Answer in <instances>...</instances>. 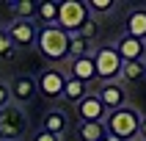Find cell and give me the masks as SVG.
I'll return each instance as SVG.
<instances>
[{
    "mask_svg": "<svg viewBox=\"0 0 146 141\" xmlns=\"http://www.w3.org/2000/svg\"><path fill=\"white\" fill-rule=\"evenodd\" d=\"M141 111L132 105H124V108H116L105 116V130L110 138L116 141H135L138 138V127H141Z\"/></svg>",
    "mask_w": 146,
    "mask_h": 141,
    "instance_id": "1",
    "label": "cell"
},
{
    "mask_svg": "<svg viewBox=\"0 0 146 141\" xmlns=\"http://www.w3.org/2000/svg\"><path fill=\"white\" fill-rule=\"evenodd\" d=\"M36 50L52 64L66 61L69 58V33L61 31L58 25H44L39 28V36H36Z\"/></svg>",
    "mask_w": 146,
    "mask_h": 141,
    "instance_id": "2",
    "label": "cell"
},
{
    "mask_svg": "<svg viewBox=\"0 0 146 141\" xmlns=\"http://www.w3.org/2000/svg\"><path fill=\"white\" fill-rule=\"evenodd\" d=\"M91 58H94V69H97V78H102V83H113L119 80L121 75V58L116 53L113 44H102V47L91 50Z\"/></svg>",
    "mask_w": 146,
    "mask_h": 141,
    "instance_id": "3",
    "label": "cell"
},
{
    "mask_svg": "<svg viewBox=\"0 0 146 141\" xmlns=\"http://www.w3.org/2000/svg\"><path fill=\"white\" fill-rule=\"evenodd\" d=\"M28 130V116L19 105H6L0 111V141H19Z\"/></svg>",
    "mask_w": 146,
    "mask_h": 141,
    "instance_id": "4",
    "label": "cell"
},
{
    "mask_svg": "<svg viewBox=\"0 0 146 141\" xmlns=\"http://www.w3.org/2000/svg\"><path fill=\"white\" fill-rule=\"evenodd\" d=\"M88 17L91 14H88V8H86L83 0H64V3H58V28L66 31L69 36L80 31Z\"/></svg>",
    "mask_w": 146,
    "mask_h": 141,
    "instance_id": "5",
    "label": "cell"
},
{
    "mask_svg": "<svg viewBox=\"0 0 146 141\" xmlns=\"http://www.w3.org/2000/svg\"><path fill=\"white\" fill-rule=\"evenodd\" d=\"M66 78H69V75L61 72L58 66H47V69H44L39 78H36V91H41V97H47V100H58V97H64Z\"/></svg>",
    "mask_w": 146,
    "mask_h": 141,
    "instance_id": "6",
    "label": "cell"
},
{
    "mask_svg": "<svg viewBox=\"0 0 146 141\" xmlns=\"http://www.w3.org/2000/svg\"><path fill=\"white\" fill-rule=\"evenodd\" d=\"M6 33H8V39H11L14 47H33L36 36H39V28H36L33 19H11Z\"/></svg>",
    "mask_w": 146,
    "mask_h": 141,
    "instance_id": "7",
    "label": "cell"
},
{
    "mask_svg": "<svg viewBox=\"0 0 146 141\" xmlns=\"http://www.w3.org/2000/svg\"><path fill=\"white\" fill-rule=\"evenodd\" d=\"M8 91H11V102L14 105H28L39 91H36V78L33 75H17L14 80L8 83Z\"/></svg>",
    "mask_w": 146,
    "mask_h": 141,
    "instance_id": "8",
    "label": "cell"
},
{
    "mask_svg": "<svg viewBox=\"0 0 146 141\" xmlns=\"http://www.w3.org/2000/svg\"><path fill=\"white\" fill-rule=\"evenodd\" d=\"M97 97H99V102L105 105L108 114H110V111H116V108H124V105H127V91H124V86H121L119 80L102 83V89L97 91Z\"/></svg>",
    "mask_w": 146,
    "mask_h": 141,
    "instance_id": "9",
    "label": "cell"
},
{
    "mask_svg": "<svg viewBox=\"0 0 146 141\" xmlns=\"http://www.w3.org/2000/svg\"><path fill=\"white\" fill-rule=\"evenodd\" d=\"M113 47H116V53H119V58L124 64L127 61H146V41H141V39H132V36L124 33Z\"/></svg>",
    "mask_w": 146,
    "mask_h": 141,
    "instance_id": "10",
    "label": "cell"
},
{
    "mask_svg": "<svg viewBox=\"0 0 146 141\" xmlns=\"http://www.w3.org/2000/svg\"><path fill=\"white\" fill-rule=\"evenodd\" d=\"M77 116H80V122H105V105L99 102L97 94H86V97L77 102Z\"/></svg>",
    "mask_w": 146,
    "mask_h": 141,
    "instance_id": "11",
    "label": "cell"
},
{
    "mask_svg": "<svg viewBox=\"0 0 146 141\" xmlns=\"http://www.w3.org/2000/svg\"><path fill=\"white\" fill-rule=\"evenodd\" d=\"M69 78L74 80H80L88 86L94 78H97V69H94V58L91 55H83V58H72V64H69Z\"/></svg>",
    "mask_w": 146,
    "mask_h": 141,
    "instance_id": "12",
    "label": "cell"
},
{
    "mask_svg": "<svg viewBox=\"0 0 146 141\" xmlns=\"http://www.w3.org/2000/svg\"><path fill=\"white\" fill-rule=\"evenodd\" d=\"M66 127H69V119H66L64 111H58V108H52V111H47L44 114V119H41V130L44 133H52V136H64Z\"/></svg>",
    "mask_w": 146,
    "mask_h": 141,
    "instance_id": "13",
    "label": "cell"
},
{
    "mask_svg": "<svg viewBox=\"0 0 146 141\" xmlns=\"http://www.w3.org/2000/svg\"><path fill=\"white\" fill-rule=\"evenodd\" d=\"M127 36L132 39H146V8H132L127 14Z\"/></svg>",
    "mask_w": 146,
    "mask_h": 141,
    "instance_id": "14",
    "label": "cell"
},
{
    "mask_svg": "<svg viewBox=\"0 0 146 141\" xmlns=\"http://www.w3.org/2000/svg\"><path fill=\"white\" fill-rule=\"evenodd\" d=\"M108 130L105 122H80L77 124V141H105Z\"/></svg>",
    "mask_w": 146,
    "mask_h": 141,
    "instance_id": "15",
    "label": "cell"
},
{
    "mask_svg": "<svg viewBox=\"0 0 146 141\" xmlns=\"http://www.w3.org/2000/svg\"><path fill=\"white\" fill-rule=\"evenodd\" d=\"M124 83H138L146 78V66L143 61H127V64H121V75H119Z\"/></svg>",
    "mask_w": 146,
    "mask_h": 141,
    "instance_id": "16",
    "label": "cell"
},
{
    "mask_svg": "<svg viewBox=\"0 0 146 141\" xmlns=\"http://www.w3.org/2000/svg\"><path fill=\"white\" fill-rule=\"evenodd\" d=\"M86 94H88V86H86V83L74 80V78H66V86H64V100L66 102H74V105H77Z\"/></svg>",
    "mask_w": 146,
    "mask_h": 141,
    "instance_id": "17",
    "label": "cell"
},
{
    "mask_svg": "<svg viewBox=\"0 0 146 141\" xmlns=\"http://www.w3.org/2000/svg\"><path fill=\"white\" fill-rule=\"evenodd\" d=\"M8 6L14 11V19H33L39 3H33V0H14V3H8Z\"/></svg>",
    "mask_w": 146,
    "mask_h": 141,
    "instance_id": "18",
    "label": "cell"
},
{
    "mask_svg": "<svg viewBox=\"0 0 146 141\" xmlns=\"http://www.w3.org/2000/svg\"><path fill=\"white\" fill-rule=\"evenodd\" d=\"M83 55H91V41L72 33L69 36V58H83Z\"/></svg>",
    "mask_w": 146,
    "mask_h": 141,
    "instance_id": "19",
    "label": "cell"
},
{
    "mask_svg": "<svg viewBox=\"0 0 146 141\" xmlns=\"http://www.w3.org/2000/svg\"><path fill=\"white\" fill-rule=\"evenodd\" d=\"M36 17H39L44 25H58V3H39V8H36Z\"/></svg>",
    "mask_w": 146,
    "mask_h": 141,
    "instance_id": "20",
    "label": "cell"
},
{
    "mask_svg": "<svg viewBox=\"0 0 146 141\" xmlns=\"http://www.w3.org/2000/svg\"><path fill=\"white\" fill-rule=\"evenodd\" d=\"M113 0H88L86 8H88V14H110L113 11Z\"/></svg>",
    "mask_w": 146,
    "mask_h": 141,
    "instance_id": "21",
    "label": "cell"
},
{
    "mask_svg": "<svg viewBox=\"0 0 146 141\" xmlns=\"http://www.w3.org/2000/svg\"><path fill=\"white\" fill-rule=\"evenodd\" d=\"M97 33H99V28H97V22H94V17H88L86 22H83V28L77 31V36H83V39H88V41H94L97 39Z\"/></svg>",
    "mask_w": 146,
    "mask_h": 141,
    "instance_id": "22",
    "label": "cell"
},
{
    "mask_svg": "<svg viewBox=\"0 0 146 141\" xmlns=\"http://www.w3.org/2000/svg\"><path fill=\"white\" fill-rule=\"evenodd\" d=\"M11 55H14V44L8 39L6 28H0V58H11Z\"/></svg>",
    "mask_w": 146,
    "mask_h": 141,
    "instance_id": "23",
    "label": "cell"
},
{
    "mask_svg": "<svg viewBox=\"0 0 146 141\" xmlns=\"http://www.w3.org/2000/svg\"><path fill=\"white\" fill-rule=\"evenodd\" d=\"M6 105H11V91H8V83L0 80V111H3Z\"/></svg>",
    "mask_w": 146,
    "mask_h": 141,
    "instance_id": "24",
    "label": "cell"
},
{
    "mask_svg": "<svg viewBox=\"0 0 146 141\" xmlns=\"http://www.w3.org/2000/svg\"><path fill=\"white\" fill-rule=\"evenodd\" d=\"M33 141H61L58 136H52V133H44V130H39L36 136H33Z\"/></svg>",
    "mask_w": 146,
    "mask_h": 141,
    "instance_id": "25",
    "label": "cell"
},
{
    "mask_svg": "<svg viewBox=\"0 0 146 141\" xmlns=\"http://www.w3.org/2000/svg\"><path fill=\"white\" fill-rule=\"evenodd\" d=\"M138 141H146V116L141 119V127H138Z\"/></svg>",
    "mask_w": 146,
    "mask_h": 141,
    "instance_id": "26",
    "label": "cell"
},
{
    "mask_svg": "<svg viewBox=\"0 0 146 141\" xmlns=\"http://www.w3.org/2000/svg\"><path fill=\"white\" fill-rule=\"evenodd\" d=\"M105 141H116V138H110V136H108V138H105Z\"/></svg>",
    "mask_w": 146,
    "mask_h": 141,
    "instance_id": "27",
    "label": "cell"
},
{
    "mask_svg": "<svg viewBox=\"0 0 146 141\" xmlns=\"http://www.w3.org/2000/svg\"><path fill=\"white\" fill-rule=\"evenodd\" d=\"M143 66H146V61H143Z\"/></svg>",
    "mask_w": 146,
    "mask_h": 141,
    "instance_id": "28",
    "label": "cell"
},
{
    "mask_svg": "<svg viewBox=\"0 0 146 141\" xmlns=\"http://www.w3.org/2000/svg\"><path fill=\"white\" fill-rule=\"evenodd\" d=\"M135 141H138V138H135Z\"/></svg>",
    "mask_w": 146,
    "mask_h": 141,
    "instance_id": "29",
    "label": "cell"
},
{
    "mask_svg": "<svg viewBox=\"0 0 146 141\" xmlns=\"http://www.w3.org/2000/svg\"><path fill=\"white\" fill-rule=\"evenodd\" d=\"M143 41H146V39H143Z\"/></svg>",
    "mask_w": 146,
    "mask_h": 141,
    "instance_id": "30",
    "label": "cell"
}]
</instances>
